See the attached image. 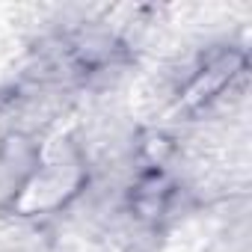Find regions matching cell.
<instances>
[{
    "mask_svg": "<svg viewBox=\"0 0 252 252\" xmlns=\"http://www.w3.org/2000/svg\"><path fill=\"white\" fill-rule=\"evenodd\" d=\"M169 196H172V181L166 178V172L160 166H152L146 175H140V181L131 193V205H134L137 217L155 220L166 211Z\"/></svg>",
    "mask_w": 252,
    "mask_h": 252,
    "instance_id": "cell-2",
    "label": "cell"
},
{
    "mask_svg": "<svg viewBox=\"0 0 252 252\" xmlns=\"http://www.w3.org/2000/svg\"><path fill=\"white\" fill-rule=\"evenodd\" d=\"M246 71V57L234 48H220L214 51L190 77L187 89L181 92V107L184 110H202L214 104L225 89L234 86V80Z\"/></svg>",
    "mask_w": 252,
    "mask_h": 252,
    "instance_id": "cell-1",
    "label": "cell"
}]
</instances>
